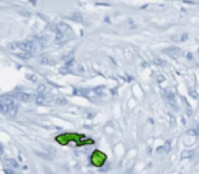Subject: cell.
I'll return each mask as SVG.
<instances>
[{"label": "cell", "instance_id": "cell-1", "mask_svg": "<svg viewBox=\"0 0 199 174\" xmlns=\"http://www.w3.org/2000/svg\"><path fill=\"white\" fill-rule=\"evenodd\" d=\"M53 29L56 31V42L59 45H63L66 41H68L72 37V30L70 29V26H67L66 23H58L53 25Z\"/></svg>", "mask_w": 199, "mask_h": 174}, {"label": "cell", "instance_id": "cell-2", "mask_svg": "<svg viewBox=\"0 0 199 174\" xmlns=\"http://www.w3.org/2000/svg\"><path fill=\"white\" fill-rule=\"evenodd\" d=\"M3 101L5 103V114L10 116V117H15L16 112H18V105L15 102V98H10V97H1Z\"/></svg>", "mask_w": 199, "mask_h": 174}, {"label": "cell", "instance_id": "cell-3", "mask_svg": "<svg viewBox=\"0 0 199 174\" xmlns=\"http://www.w3.org/2000/svg\"><path fill=\"white\" fill-rule=\"evenodd\" d=\"M164 97H165V101H167V103L169 105V106H171V109L177 112V110H179V105H177V102H176V97H175V94H173L172 91L167 90V91L164 92Z\"/></svg>", "mask_w": 199, "mask_h": 174}, {"label": "cell", "instance_id": "cell-4", "mask_svg": "<svg viewBox=\"0 0 199 174\" xmlns=\"http://www.w3.org/2000/svg\"><path fill=\"white\" fill-rule=\"evenodd\" d=\"M34 101L38 105H48L52 99H51V95L47 94V91H37V94L34 95Z\"/></svg>", "mask_w": 199, "mask_h": 174}, {"label": "cell", "instance_id": "cell-5", "mask_svg": "<svg viewBox=\"0 0 199 174\" xmlns=\"http://www.w3.org/2000/svg\"><path fill=\"white\" fill-rule=\"evenodd\" d=\"M164 53L168 55V56H171V57H177L179 55H180V49L176 48V46H171V48L164 49Z\"/></svg>", "mask_w": 199, "mask_h": 174}, {"label": "cell", "instance_id": "cell-6", "mask_svg": "<svg viewBox=\"0 0 199 174\" xmlns=\"http://www.w3.org/2000/svg\"><path fill=\"white\" fill-rule=\"evenodd\" d=\"M12 98H16V99H19V101H23V102H27L29 99H30V95L26 94V92H22V91H15L12 94Z\"/></svg>", "mask_w": 199, "mask_h": 174}, {"label": "cell", "instance_id": "cell-7", "mask_svg": "<svg viewBox=\"0 0 199 174\" xmlns=\"http://www.w3.org/2000/svg\"><path fill=\"white\" fill-rule=\"evenodd\" d=\"M153 63H154L156 65H158V67H165L167 65V63L164 61V60H161L160 57H154V59H153Z\"/></svg>", "mask_w": 199, "mask_h": 174}]
</instances>
